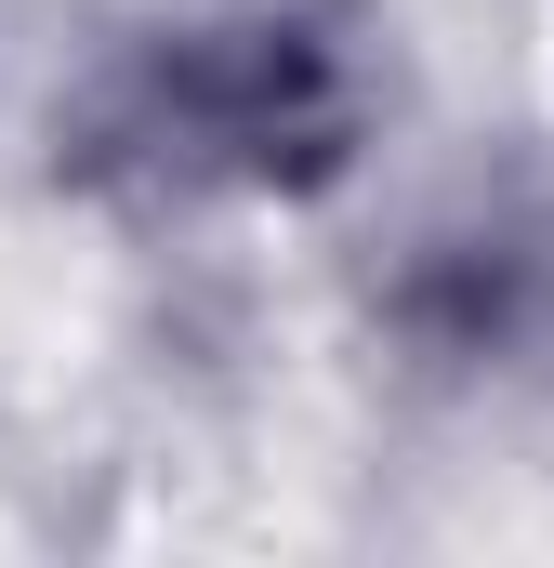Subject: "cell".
<instances>
[{
    "mask_svg": "<svg viewBox=\"0 0 554 568\" xmlns=\"http://www.w3.org/2000/svg\"><path fill=\"white\" fill-rule=\"evenodd\" d=\"M357 133V80L317 27L252 13V27H185L120 80L106 145L158 185H304Z\"/></svg>",
    "mask_w": 554,
    "mask_h": 568,
    "instance_id": "cell-1",
    "label": "cell"
}]
</instances>
